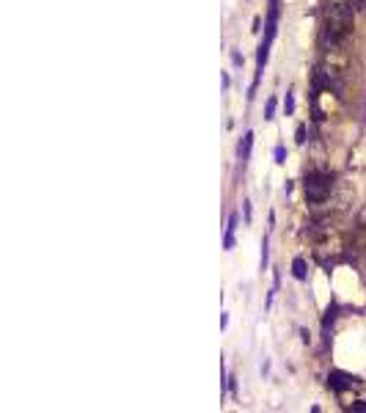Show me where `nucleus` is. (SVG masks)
I'll use <instances>...</instances> for the list:
<instances>
[{
    "instance_id": "9",
    "label": "nucleus",
    "mask_w": 366,
    "mask_h": 413,
    "mask_svg": "<svg viewBox=\"0 0 366 413\" xmlns=\"http://www.w3.org/2000/svg\"><path fill=\"white\" fill-rule=\"evenodd\" d=\"M352 411H358V413H366V402H358V405H352Z\"/></svg>"
},
{
    "instance_id": "6",
    "label": "nucleus",
    "mask_w": 366,
    "mask_h": 413,
    "mask_svg": "<svg viewBox=\"0 0 366 413\" xmlns=\"http://www.w3.org/2000/svg\"><path fill=\"white\" fill-rule=\"evenodd\" d=\"M284 108H286V113H292V110H295V100H292V94H286V103H284Z\"/></svg>"
},
{
    "instance_id": "2",
    "label": "nucleus",
    "mask_w": 366,
    "mask_h": 413,
    "mask_svg": "<svg viewBox=\"0 0 366 413\" xmlns=\"http://www.w3.org/2000/svg\"><path fill=\"white\" fill-rule=\"evenodd\" d=\"M330 190H333V179L328 174L314 171V174L305 177V196H308V202H314V204L325 202L328 196H330Z\"/></svg>"
},
{
    "instance_id": "4",
    "label": "nucleus",
    "mask_w": 366,
    "mask_h": 413,
    "mask_svg": "<svg viewBox=\"0 0 366 413\" xmlns=\"http://www.w3.org/2000/svg\"><path fill=\"white\" fill-rule=\"evenodd\" d=\"M251 146H253V132H245L243 144H240V157H243V160L251 157Z\"/></svg>"
},
{
    "instance_id": "7",
    "label": "nucleus",
    "mask_w": 366,
    "mask_h": 413,
    "mask_svg": "<svg viewBox=\"0 0 366 413\" xmlns=\"http://www.w3.org/2000/svg\"><path fill=\"white\" fill-rule=\"evenodd\" d=\"M273 110H276V100H270V103H267V116L265 119H273Z\"/></svg>"
},
{
    "instance_id": "1",
    "label": "nucleus",
    "mask_w": 366,
    "mask_h": 413,
    "mask_svg": "<svg viewBox=\"0 0 366 413\" xmlns=\"http://www.w3.org/2000/svg\"><path fill=\"white\" fill-rule=\"evenodd\" d=\"M323 28H325V39L330 44L350 36V31H352V9L347 6V0H328L325 11H323Z\"/></svg>"
},
{
    "instance_id": "5",
    "label": "nucleus",
    "mask_w": 366,
    "mask_h": 413,
    "mask_svg": "<svg viewBox=\"0 0 366 413\" xmlns=\"http://www.w3.org/2000/svg\"><path fill=\"white\" fill-rule=\"evenodd\" d=\"M292 268H295V278H300V281H303V278H305V262L300 259V256L292 262Z\"/></svg>"
},
{
    "instance_id": "3",
    "label": "nucleus",
    "mask_w": 366,
    "mask_h": 413,
    "mask_svg": "<svg viewBox=\"0 0 366 413\" xmlns=\"http://www.w3.org/2000/svg\"><path fill=\"white\" fill-rule=\"evenodd\" d=\"M328 386H330L333 392H345V389H358V386H361V380H358V377H352V375H345V372H330Z\"/></svg>"
},
{
    "instance_id": "10",
    "label": "nucleus",
    "mask_w": 366,
    "mask_h": 413,
    "mask_svg": "<svg viewBox=\"0 0 366 413\" xmlns=\"http://www.w3.org/2000/svg\"><path fill=\"white\" fill-rule=\"evenodd\" d=\"M358 221H361V226H366V206H364V212H361V218H358Z\"/></svg>"
},
{
    "instance_id": "8",
    "label": "nucleus",
    "mask_w": 366,
    "mask_h": 413,
    "mask_svg": "<svg viewBox=\"0 0 366 413\" xmlns=\"http://www.w3.org/2000/svg\"><path fill=\"white\" fill-rule=\"evenodd\" d=\"M276 160H278V163H284V146H278V149H276Z\"/></svg>"
}]
</instances>
